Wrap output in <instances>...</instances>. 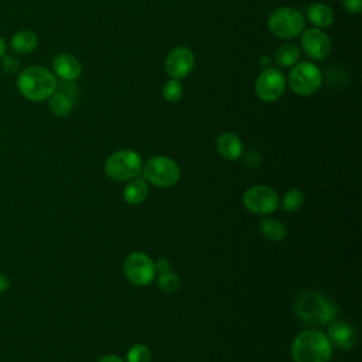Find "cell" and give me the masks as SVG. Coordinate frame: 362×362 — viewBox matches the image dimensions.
<instances>
[{
	"label": "cell",
	"instance_id": "cell-12",
	"mask_svg": "<svg viewBox=\"0 0 362 362\" xmlns=\"http://www.w3.org/2000/svg\"><path fill=\"white\" fill-rule=\"evenodd\" d=\"M301 47L311 59L321 61L331 51V40L321 28L311 27L301 33Z\"/></svg>",
	"mask_w": 362,
	"mask_h": 362
},
{
	"label": "cell",
	"instance_id": "cell-26",
	"mask_svg": "<svg viewBox=\"0 0 362 362\" xmlns=\"http://www.w3.org/2000/svg\"><path fill=\"white\" fill-rule=\"evenodd\" d=\"M0 62H1V68H3L4 72H7V74L20 72V61L14 55L4 54L0 59Z\"/></svg>",
	"mask_w": 362,
	"mask_h": 362
},
{
	"label": "cell",
	"instance_id": "cell-25",
	"mask_svg": "<svg viewBox=\"0 0 362 362\" xmlns=\"http://www.w3.org/2000/svg\"><path fill=\"white\" fill-rule=\"evenodd\" d=\"M151 352L143 344H136L127 351V362H150Z\"/></svg>",
	"mask_w": 362,
	"mask_h": 362
},
{
	"label": "cell",
	"instance_id": "cell-17",
	"mask_svg": "<svg viewBox=\"0 0 362 362\" xmlns=\"http://www.w3.org/2000/svg\"><path fill=\"white\" fill-rule=\"evenodd\" d=\"M74 95L71 92H66L59 83L55 89V92L48 98V106L49 110L55 115V116H68L72 109H74Z\"/></svg>",
	"mask_w": 362,
	"mask_h": 362
},
{
	"label": "cell",
	"instance_id": "cell-23",
	"mask_svg": "<svg viewBox=\"0 0 362 362\" xmlns=\"http://www.w3.org/2000/svg\"><path fill=\"white\" fill-rule=\"evenodd\" d=\"M182 92H184V88L180 79L171 78L163 86V98L170 103L178 102L182 96Z\"/></svg>",
	"mask_w": 362,
	"mask_h": 362
},
{
	"label": "cell",
	"instance_id": "cell-28",
	"mask_svg": "<svg viewBox=\"0 0 362 362\" xmlns=\"http://www.w3.org/2000/svg\"><path fill=\"white\" fill-rule=\"evenodd\" d=\"M243 161L247 167H257L260 164V156L256 151H249L243 156Z\"/></svg>",
	"mask_w": 362,
	"mask_h": 362
},
{
	"label": "cell",
	"instance_id": "cell-4",
	"mask_svg": "<svg viewBox=\"0 0 362 362\" xmlns=\"http://www.w3.org/2000/svg\"><path fill=\"white\" fill-rule=\"evenodd\" d=\"M269 31L281 40H291L300 35L305 28V17L293 7H279L267 17Z\"/></svg>",
	"mask_w": 362,
	"mask_h": 362
},
{
	"label": "cell",
	"instance_id": "cell-7",
	"mask_svg": "<svg viewBox=\"0 0 362 362\" xmlns=\"http://www.w3.org/2000/svg\"><path fill=\"white\" fill-rule=\"evenodd\" d=\"M109 178L129 181L141 173V157L134 150H119L110 154L105 163Z\"/></svg>",
	"mask_w": 362,
	"mask_h": 362
},
{
	"label": "cell",
	"instance_id": "cell-13",
	"mask_svg": "<svg viewBox=\"0 0 362 362\" xmlns=\"http://www.w3.org/2000/svg\"><path fill=\"white\" fill-rule=\"evenodd\" d=\"M52 74L64 82H74L81 76L82 65L72 54L62 52L52 61Z\"/></svg>",
	"mask_w": 362,
	"mask_h": 362
},
{
	"label": "cell",
	"instance_id": "cell-10",
	"mask_svg": "<svg viewBox=\"0 0 362 362\" xmlns=\"http://www.w3.org/2000/svg\"><path fill=\"white\" fill-rule=\"evenodd\" d=\"M243 205L252 214H272L279 206V195L269 185H253L245 191Z\"/></svg>",
	"mask_w": 362,
	"mask_h": 362
},
{
	"label": "cell",
	"instance_id": "cell-31",
	"mask_svg": "<svg viewBox=\"0 0 362 362\" xmlns=\"http://www.w3.org/2000/svg\"><path fill=\"white\" fill-rule=\"evenodd\" d=\"M8 286H10V280L7 279V276L0 274V293L6 291L8 288Z\"/></svg>",
	"mask_w": 362,
	"mask_h": 362
},
{
	"label": "cell",
	"instance_id": "cell-21",
	"mask_svg": "<svg viewBox=\"0 0 362 362\" xmlns=\"http://www.w3.org/2000/svg\"><path fill=\"white\" fill-rule=\"evenodd\" d=\"M259 230L267 240L272 242H280L287 236L286 226L280 221L272 218L263 219L259 225Z\"/></svg>",
	"mask_w": 362,
	"mask_h": 362
},
{
	"label": "cell",
	"instance_id": "cell-24",
	"mask_svg": "<svg viewBox=\"0 0 362 362\" xmlns=\"http://www.w3.org/2000/svg\"><path fill=\"white\" fill-rule=\"evenodd\" d=\"M158 287L161 288V291L164 293H175L180 287V279L178 276L170 269L165 272H160L158 276Z\"/></svg>",
	"mask_w": 362,
	"mask_h": 362
},
{
	"label": "cell",
	"instance_id": "cell-15",
	"mask_svg": "<svg viewBox=\"0 0 362 362\" xmlns=\"http://www.w3.org/2000/svg\"><path fill=\"white\" fill-rule=\"evenodd\" d=\"M37 47H38V35L35 31H33L30 28H23V30L16 31L8 41V48L16 55L30 54Z\"/></svg>",
	"mask_w": 362,
	"mask_h": 362
},
{
	"label": "cell",
	"instance_id": "cell-29",
	"mask_svg": "<svg viewBox=\"0 0 362 362\" xmlns=\"http://www.w3.org/2000/svg\"><path fill=\"white\" fill-rule=\"evenodd\" d=\"M154 264H156V270L158 272L170 270V260L167 257H158V260Z\"/></svg>",
	"mask_w": 362,
	"mask_h": 362
},
{
	"label": "cell",
	"instance_id": "cell-20",
	"mask_svg": "<svg viewBox=\"0 0 362 362\" xmlns=\"http://www.w3.org/2000/svg\"><path fill=\"white\" fill-rule=\"evenodd\" d=\"M300 57H301V52L297 45L284 44V45L279 47L277 51L274 52V62L280 68H291L293 65H296L298 62Z\"/></svg>",
	"mask_w": 362,
	"mask_h": 362
},
{
	"label": "cell",
	"instance_id": "cell-19",
	"mask_svg": "<svg viewBox=\"0 0 362 362\" xmlns=\"http://www.w3.org/2000/svg\"><path fill=\"white\" fill-rule=\"evenodd\" d=\"M148 195V182L144 178L134 177L129 180L123 191V198L130 205L141 204Z\"/></svg>",
	"mask_w": 362,
	"mask_h": 362
},
{
	"label": "cell",
	"instance_id": "cell-14",
	"mask_svg": "<svg viewBox=\"0 0 362 362\" xmlns=\"http://www.w3.org/2000/svg\"><path fill=\"white\" fill-rule=\"evenodd\" d=\"M327 338L332 346L341 351H349L355 345L356 335L354 328L345 321H331L328 325Z\"/></svg>",
	"mask_w": 362,
	"mask_h": 362
},
{
	"label": "cell",
	"instance_id": "cell-5",
	"mask_svg": "<svg viewBox=\"0 0 362 362\" xmlns=\"http://www.w3.org/2000/svg\"><path fill=\"white\" fill-rule=\"evenodd\" d=\"M287 81L294 93L300 96H310L321 88L322 74L315 64L304 61L291 66Z\"/></svg>",
	"mask_w": 362,
	"mask_h": 362
},
{
	"label": "cell",
	"instance_id": "cell-27",
	"mask_svg": "<svg viewBox=\"0 0 362 362\" xmlns=\"http://www.w3.org/2000/svg\"><path fill=\"white\" fill-rule=\"evenodd\" d=\"M344 8L349 14H359L362 11V0H341Z\"/></svg>",
	"mask_w": 362,
	"mask_h": 362
},
{
	"label": "cell",
	"instance_id": "cell-8",
	"mask_svg": "<svg viewBox=\"0 0 362 362\" xmlns=\"http://www.w3.org/2000/svg\"><path fill=\"white\" fill-rule=\"evenodd\" d=\"M126 279L134 286H147L156 277V264L143 252H132L123 263Z\"/></svg>",
	"mask_w": 362,
	"mask_h": 362
},
{
	"label": "cell",
	"instance_id": "cell-2",
	"mask_svg": "<svg viewBox=\"0 0 362 362\" xmlns=\"http://www.w3.org/2000/svg\"><path fill=\"white\" fill-rule=\"evenodd\" d=\"M297 317L310 325H325L335 320L337 307L324 294L307 290L303 291L294 303Z\"/></svg>",
	"mask_w": 362,
	"mask_h": 362
},
{
	"label": "cell",
	"instance_id": "cell-22",
	"mask_svg": "<svg viewBox=\"0 0 362 362\" xmlns=\"http://www.w3.org/2000/svg\"><path fill=\"white\" fill-rule=\"evenodd\" d=\"M304 204V192L298 188L288 189L281 201V206L286 212H296L298 211Z\"/></svg>",
	"mask_w": 362,
	"mask_h": 362
},
{
	"label": "cell",
	"instance_id": "cell-30",
	"mask_svg": "<svg viewBox=\"0 0 362 362\" xmlns=\"http://www.w3.org/2000/svg\"><path fill=\"white\" fill-rule=\"evenodd\" d=\"M98 362H124V361L117 355H105Z\"/></svg>",
	"mask_w": 362,
	"mask_h": 362
},
{
	"label": "cell",
	"instance_id": "cell-16",
	"mask_svg": "<svg viewBox=\"0 0 362 362\" xmlns=\"http://www.w3.org/2000/svg\"><path fill=\"white\" fill-rule=\"evenodd\" d=\"M216 150L225 160L235 161L243 154V144L240 139L232 132H223L216 139Z\"/></svg>",
	"mask_w": 362,
	"mask_h": 362
},
{
	"label": "cell",
	"instance_id": "cell-6",
	"mask_svg": "<svg viewBox=\"0 0 362 362\" xmlns=\"http://www.w3.org/2000/svg\"><path fill=\"white\" fill-rule=\"evenodd\" d=\"M141 174L147 182L165 188L178 182L180 167L170 157L154 156L141 167Z\"/></svg>",
	"mask_w": 362,
	"mask_h": 362
},
{
	"label": "cell",
	"instance_id": "cell-3",
	"mask_svg": "<svg viewBox=\"0 0 362 362\" xmlns=\"http://www.w3.org/2000/svg\"><path fill=\"white\" fill-rule=\"evenodd\" d=\"M331 354L332 345L327 335L317 329L300 332L291 345V358L294 362H328Z\"/></svg>",
	"mask_w": 362,
	"mask_h": 362
},
{
	"label": "cell",
	"instance_id": "cell-18",
	"mask_svg": "<svg viewBox=\"0 0 362 362\" xmlns=\"http://www.w3.org/2000/svg\"><path fill=\"white\" fill-rule=\"evenodd\" d=\"M307 20L317 28L329 27L334 21V11L324 3H313L305 10Z\"/></svg>",
	"mask_w": 362,
	"mask_h": 362
},
{
	"label": "cell",
	"instance_id": "cell-1",
	"mask_svg": "<svg viewBox=\"0 0 362 362\" xmlns=\"http://www.w3.org/2000/svg\"><path fill=\"white\" fill-rule=\"evenodd\" d=\"M16 86L24 99L30 102H42L55 92L58 79L48 68L41 65H31L20 69Z\"/></svg>",
	"mask_w": 362,
	"mask_h": 362
},
{
	"label": "cell",
	"instance_id": "cell-32",
	"mask_svg": "<svg viewBox=\"0 0 362 362\" xmlns=\"http://www.w3.org/2000/svg\"><path fill=\"white\" fill-rule=\"evenodd\" d=\"M6 49H7V44H6L4 38L0 35V59H1V57L6 54Z\"/></svg>",
	"mask_w": 362,
	"mask_h": 362
},
{
	"label": "cell",
	"instance_id": "cell-9",
	"mask_svg": "<svg viewBox=\"0 0 362 362\" xmlns=\"http://www.w3.org/2000/svg\"><path fill=\"white\" fill-rule=\"evenodd\" d=\"M286 76L279 68L267 66L256 78L255 92L257 98L263 102L279 100L286 90Z\"/></svg>",
	"mask_w": 362,
	"mask_h": 362
},
{
	"label": "cell",
	"instance_id": "cell-11",
	"mask_svg": "<svg viewBox=\"0 0 362 362\" xmlns=\"http://www.w3.org/2000/svg\"><path fill=\"white\" fill-rule=\"evenodd\" d=\"M194 65H195L194 52L184 45L173 48L167 54V58L164 62L165 72L168 74L170 78H174V79H182L188 76Z\"/></svg>",
	"mask_w": 362,
	"mask_h": 362
}]
</instances>
